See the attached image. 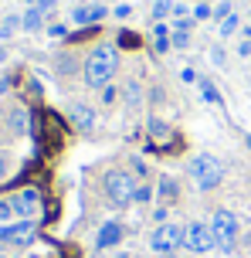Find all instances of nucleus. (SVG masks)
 <instances>
[{"instance_id": "8", "label": "nucleus", "mask_w": 251, "mask_h": 258, "mask_svg": "<svg viewBox=\"0 0 251 258\" xmlns=\"http://www.w3.org/2000/svg\"><path fill=\"white\" fill-rule=\"evenodd\" d=\"M11 204H14V214H17V218L31 221V218H34V214L41 211V190H38V187H27V190L14 194Z\"/></svg>"}, {"instance_id": "27", "label": "nucleus", "mask_w": 251, "mask_h": 258, "mask_svg": "<svg viewBox=\"0 0 251 258\" xmlns=\"http://www.w3.org/2000/svg\"><path fill=\"white\" fill-rule=\"evenodd\" d=\"M21 24V21H17V17H4V24H0V34H4V38H11L14 34V27Z\"/></svg>"}, {"instance_id": "17", "label": "nucleus", "mask_w": 251, "mask_h": 258, "mask_svg": "<svg viewBox=\"0 0 251 258\" xmlns=\"http://www.w3.org/2000/svg\"><path fill=\"white\" fill-rule=\"evenodd\" d=\"M197 89H200V95H204V99H207L211 105H224V99H221V92L214 89V82H211V78H200V82H197Z\"/></svg>"}, {"instance_id": "25", "label": "nucleus", "mask_w": 251, "mask_h": 258, "mask_svg": "<svg viewBox=\"0 0 251 258\" xmlns=\"http://www.w3.org/2000/svg\"><path fill=\"white\" fill-rule=\"evenodd\" d=\"M231 0H221V4H217V7H214V21H217V24H221V21H224V17H231Z\"/></svg>"}, {"instance_id": "2", "label": "nucleus", "mask_w": 251, "mask_h": 258, "mask_svg": "<svg viewBox=\"0 0 251 258\" xmlns=\"http://www.w3.org/2000/svg\"><path fill=\"white\" fill-rule=\"evenodd\" d=\"M136 190H139V180L132 177L126 167H109L102 173V194L112 207H129L136 204Z\"/></svg>"}, {"instance_id": "15", "label": "nucleus", "mask_w": 251, "mask_h": 258, "mask_svg": "<svg viewBox=\"0 0 251 258\" xmlns=\"http://www.w3.org/2000/svg\"><path fill=\"white\" fill-rule=\"evenodd\" d=\"M122 102L136 109V105H143V85H139V78H126V85H122Z\"/></svg>"}, {"instance_id": "5", "label": "nucleus", "mask_w": 251, "mask_h": 258, "mask_svg": "<svg viewBox=\"0 0 251 258\" xmlns=\"http://www.w3.org/2000/svg\"><path fill=\"white\" fill-rule=\"evenodd\" d=\"M211 231L214 238H217V248L221 251H234V245H238V214H231V211H224V207H217L211 214Z\"/></svg>"}, {"instance_id": "13", "label": "nucleus", "mask_w": 251, "mask_h": 258, "mask_svg": "<svg viewBox=\"0 0 251 258\" xmlns=\"http://www.w3.org/2000/svg\"><path fill=\"white\" fill-rule=\"evenodd\" d=\"M156 197L163 201V207L173 204V201L180 197V183L173 180V177H159V180H156Z\"/></svg>"}, {"instance_id": "9", "label": "nucleus", "mask_w": 251, "mask_h": 258, "mask_svg": "<svg viewBox=\"0 0 251 258\" xmlns=\"http://www.w3.org/2000/svg\"><path fill=\"white\" fill-rule=\"evenodd\" d=\"M31 238H34V221H21V224L0 228V241H7V245H27Z\"/></svg>"}, {"instance_id": "43", "label": "nucleus", "mask_w": 251, "mask_h": 258, "mask_svg": "<svg viewBox=\"0 0 251 258\" xmlns=\"http://www.w3.org/2000/svg\"><path fill=\"white\" fill-rule=\"evenodd\" d=\"M156 258H177V255H156Z\"/></svg>"}, {"instance_id": "19", "label": "nucleus", "mask_w": 251, "mask_h": 258, "mask_svg": "<svg viewBox=\"0 0 251 258\" xmlns=\"http://www.w3.org/2000/svg\"><path fill=\"white\" fill-rule=\"evenodd\" d=\"M116 48H119V51H132V48H139V34H136V31H119Z\"/></svg>"}, {"instance_id": "35", "label": "nucleus", "mask_w": 251, "mask_h": 258, "mask_svg": "<svg viewBox=\"0 0 251 258\" xmlns=\"http://www.w3.org/2000/svg\"><path fill=\"white\" fill-rule=\"evenodd\" d=\"M54 4H58V0H31V7H38V11H44V14L51 11Z\"/></svg>"}, {"instance_id": "3", "label": "nucleus", "mask_w": 251, "mask_h": 258, "mask_svg": "<svg viewBox=\"0 0 251 258\" xmlns=\"http://www.w3.org/2000/svg\"><path fill=\"white\" fill-rule=\"evenodd\" d=\"M190 177H194V183H197L200 194H211L214 187H221V180H224V167H221L217 156L197 153L194 160H190Z\"/></svg>"}, {"instance_id": "21", "label": "nucleus", "mask_w": 251, "mask_h": 258, "mask_svg": "<svg viewBox=\"0 0 251 258\" xmlns=\"http://www.w3.org/2000/svg\"><path fill=\"white\" fill-rule=\"evenodd\" d=\"M173 7H177L173 0H156V4H153V17L163 21V17H170V14H173Z\"/></svg>"}, {"instance_id": "18", "label": "nucleus", "mask_w": 251, "mask_h": 258, "mask_svg": "<svg viewBox=\"0 0 251 258\" xmlns=\"http://www.w3.org/2000/svg\"><path fill=\"white\" fill-rule=\"evenodd\" d=\"M21 24H24V31H41V24H44V11L31 7V11L21 17Z\"/></svg>"}, {"instance_id": "28", "label": "nucleus", "mask_w": 251, "mask_h": 258, "mask_svg": "<svg viewBox=\"0 0 251 258\" xmlns=\"http://www.w3.org/2000/svg\"><path fill=\"white\" fill-rule=\"evenodd\" d=\"M170 48H173V41H170V38H156V41H153V51H156V54H166Z\"/></svg>"}, {"instance_id": "6", "label": "nucleus", "mask_w": 251, "mask_h": 258, "mask_svg": "<svg viewBox=\"0 0 251 258\" xmlns=\"http://www.w3.org/2000/svg\"><path fill=\"white\" fill-rule=\"evenodd\" d=\"M184 234H187L184 224H173V221L156 224V231L149 234V248L156 255H177V248H184Z\"/></svg>"}, {"instance_id": "29", "label": "nucleus", "mask_w": 251, "mask_h": 258, "mask_svg": "<svg viewBox=\"0 0 251 258\" xmlns=\"http://www.w3.org/2000/svg\"><path fill=\"white\" fill-rule=\"evenodd\" d=\"M11 218H17L14 214V204L11 201H0V221H11Z\"/></svg>"}, {"instance_id": "32", "label": "nucleus", "mask_w": 251, "mask_h": 258, "mask_svg": "<svg viewBox=\"0 0 251 258\" xmlns=\"http://www.w3.org/2000/svg\"><path fill=\"white\" fill-rule=\"evenodd\" d=\"M190 27H194L190 17H177V21H173V31H190Z\"/></svg>"}, {"instance_id": "12", "label": "nucleus", "mask_w": 251, "mask_h": 258, "mask_svg": "<svg viewBox=\"0 0 251 258\" xmlns=\"http://www.w3.org/2000/svg\"><path fill=\"white\" fill-rule=\"evenodd\" d=\"M122 241V224L119 221H106L102 228H99V238H95V248L99 251H109V248H116Z\"/></svg>"}, {"instance_id": "33", "label": "nucleus", "mask_w": 251, "mask_h": 258, "mask_svg": "<svg viewBox=\"0 0 251 258\" xmlns=\"http://www.w3.org/2000/svg\"><path fill=\"white\" fill-rule=\"evenodd\" d=\"M48 34H51V38H68V27L65 24H51V27H48Z\"/></svg>"}, {"instance_id": "1", "label": "nucleus", "mask_w": 251, "mask_h": 258, "mask_svg": "<svg viewBox=\"0 0 251 258\" xmlns=\"http://www.w3.org/2000/svg\"><path fill=\"white\" fill-rule=\"evenodd\" d=\"M119 72V48L116 44H99L89 51V58L81 61V75L85 85L95 92H102L106 85H112V75Z\"/></svg>"}, {"instance_id": "24", "label": "nucleus", "mask_w": 251, "mask_h": 258, "mask_svg": "<svg viewBox=\"0 0 251 258\" xmlns=\"http://www.w3.org/2000/svg\"><path fill=\"white\" fill-rule=\"evenodd\" d=\"M156 197V187H146V183H139V190H136V204H149Z\"/></svg>"}, {"instance_id": "36", "label": "nucleus", "mask_w": 251, "mask_h": 258, "mask_svg": "<svg viewBox=\"0 0 251 258\" xmlns=\"http://www.w3.org/2000/svg\"><path fill=\"white\" fill-rule=\"evenodd\" d=\"M238 54H241V58H251V38H244L238 44Z\"/></svg>"}, {"instance_id": "31", "label": "nucleus", "mask_w": 251, "mask_h": 258, "mask_svg": "<svg viewBox=\"0 0 251 258\" xmlns=\"http://www.w3.org/2000/svg\"><path fill=\"white\" fill-rule=\"evenodd\" d=\"M211 61L224 68V61H227V51H224V48H214V51H211Z\"/></svg>"}, {"instance_id": "26", "label": "nucleus", "mask_w": 251, "mask_h": 258, "mask_svg": "<svg viewBox=\"0 0 251 258\" xmlns=\"http://www.w3.org/2000/svg\"><path fill=\"white\" fill-rule=\"evenodd\" d=\"M207 17H214V7L197 0V7H194V21H207Z\"/></svg>"}, {"instance_id": "7", "label": "nucleus", "mask_w": 251, "mask_h": 258, "mask_svg": "<svg viewBox=\"0 0 251 258\" xmlns=\"http://www.w3.org/2000/svg\"><path fill=\"white\" fill-rule=\"evenodd\" d=\"M184 248L190 255H207L217 248V238H214L211 224L207 221H190L187 224V234H184Z\"/></svg>"}, {"instance_id": "41", "label": "nucleus", "mask_w": 251, "mask_h": 258, "mask_svg": "<svg viewBox=\"0 0 251 258\" xmlns=\"http://www.w3.org/2000/svg\"><path fill=\"white\" fill-rule=\"evenodd\" d=\"M244 146H248V150H251V133H244Z\"/></svg>"}, {"instance_id": "16", "label": "nucleus", "mask_w": 251, "mask_h": 258, "mask_svg": "<svg viewBox=\"0 0 251 258\" xmlns=\"http://www.w3.org/2000/svg\"><path fill=\"white\" fill-rule=\"evenodd\" d=\"M54 68H58V75H75V72H81V64H78V58L71 51H65L58 61H54Z\"/></svg>"}, {"instance_id": "47", "label": "nucleus", "mask_w": 251, "mask_h": 258, "mask_svg": "<svg viewBox=\"0 0 251 258\" xmlns=\"http://www.w3.org/2000/svg\"><path fill=\"white\" fill-rule=\"evenodd\" d=\"M248 21H251V11H248Z\"/></svg>"}, {"instance_id": "39", "label": "nucleus", "mask_w": 251, "mask_h": 258, "mask_svg": "<svg viewBox=\"0 0 251 258\" xmlns=\"http://www.w3.org/2000/svg\"><path fill=\"white\" fill-rule=\"evenodd\" d=\"M4 173H7V153L0 150V180H4Z\"/></svg>"}, {"instance_id": "23", "label": "nucleus", "mask_w": 251, "mask_h": 258, "mask_svg": "<svg viewBox=\"0 0 251 258\" xmlns=\"http://www.w3.org/2000/svg\"><path fill=\"white\" fill-rule=\"evenodd\" d=\"M129 173H132V177H146V173H149L146 160H139V156H129Z\"/></svg>"}, {"instance_id": "38", "label": "nucleus", "mask_w": 251, "mask_h": 258, "mask_svg": "<svg viewBox=\"0 0 251 258\" xmlns=\"http://www.w3.org/2000/svg\"><path fill=\"white\" fill-rule=\"evenodd\" d=\"M129 14H132L129 4H119V7H116V17H129Z\"/></svg>"}, {"instance_id": "37", "label": "nucleus", "mask_w": 251, "mask_h": 258, "mask_svg": "<svg viewBox=\"0 0 251 258\" xmlns=\"http://www.w3.org/2000/svg\"><path fill=\"white\" fill-rule=\"evenodd\" d=\"M153 221H156V224H166V207H156V211H153Z\"/></svg>"}, {"instance_id": "14", "label": "nucleus", "mask_w": 251, "mask_h": 258, "mask_svg": "<svg viewBox=\"0 0 251 258\" xmlns=\"http://www.w3.org/2000/svg\"><path fill=\"white\" fill-rule=\"evenodd\" d=\"M7 122H11V129L17 133V136H24L27 129H31V116H27L24 105H14L11 112H7Z\"/></svg>"}, {"instance_id": "42", "label": "nucleus", "mask_w": 251, "mask_h": 258, "mask_svg": "<svg viewBox=\"0 0 251 258\" xmlns=\"http://www.w3.org/2000/svg\"><path fill=\"white\" fill-rule=\"evenodd\" d=\"M4 61H7V51H4V48H0V64H4Z\"/></svg>"}, {"instance_id": "11", "label": "nucleus", "mask_w": 251, "mask_h": 258, "mask_svg": "<svg viewBox=\"0 0 251 258\" xmlns=\"http://www.w3.org/2000/svg\"><path fill=\"white\" fill-rule=\"evenodd\" d=\"M71 21H75L78 27H92V24H99V21H106V7H102V4L75 7V11H71Z\"/></svg>"}, {"instance_id": "45", "label": "nucleus", "mask_w": 251, "mask_h": 258, "mask_svg": "<svg viewBox=\"0 0 251 258\" xmlns=\"http://www.w3.org/2000/svg\"><path fill=\"white\" fill-rule=\"evenodd\" d=\"M200 4H211V0H200Z\"/></svg>"}, {"instance_id": "20", "label": "nucleus", "mask_w": 251, "mask_h": 258, "mask_svg": "<svg viewBox=\"0 0 251 258\" xmlns=\"http://www.w3.org/2000/svg\"><path fill=\"white\" fill-rule=\"evenodd\" d=\"M241 27V21H238V14H231V17H224L221 24H217V31H221V38H227V34H234Z\"/></svg>"}, {"instance_id": "40", "label": "nucleus", "mask_w": 251, "mask_h": 258, "mask_svg": "<svg viewBox=\"0 0 251 258\" xmlns=\"http://www.w3.org/2000/svg\"><path fill=\"white\" fill-rule=\"evenodd\" d=\"M11 89V78H0V92H7Z\"/></svg>"}, {"instance_id": "30", "label": "nucleus", "mask_w": 251, "mask_h": 258, "mask_svg": "<svg viewBox=\"0 0 251 258\" xmlns=\"http://www.w3.org/2000/svg\"><path fill=\"white\" fill-rule=\"evenodd\" d=\"M116 99H119V92L112 89V85H106V89H102V105H112Z\"/></svg>"}, {"instance_id": "34", "label": "nucleus", "mask_w": 251, "mask_h": 258, "mask_svg": "<svg viewBox=\"0 0 251 258\" xmlns=\"http://www.w3.org/2000/svg\"><path fill=\"white\" fill-rule=\"evenodd\" d=\"M180 78H184L187 85H197V82H200V75L194 72V68H184V75H180Z\"/></svg>"}, {"instance_id": "4", "label": "nucleus", "mask_w": 251, "mask_h": 258, "mask_svg": "<svg viewBox=\"0 0 251 258\" xmlns=\"http://www.w3.org/2000/svg\"><path fill=\"white\" fill-rule=\"evenodd\" d=\"M184 143L177 136V129L166 126L163 119H149L146 122V150L149 153H177Z\"/></svg>"}, {"instance_id": "22", "label": "nucleus", "mask_w": 251, "mask_h": 258, "mask_svg": "<svg viewBox=\"0 0 251 258\" xmlns=\"http://www.w3.org/2000/svg\"><path fill=\"white\" fill-rule=\"evenodd\" d=\"M170 41H173V48L187 51V48H190V31H173V34H170Z\"/></svg>"}, {"instance_id": "46", "label": "nucleus", "mask_w": 251, "mask_h": 258, "mask_svg": "<svg viewBox=\"0 0 251 258\" xmlns=\"http://www.w3.org/2000/svg\"><path fill=\"white\" fill-rule=\"evenodd\" d=\"M0 133H4V122H0Z\"/></svg>"}, {"instance_id": "44", "label": "nucleus", "mask_w": 251, "mask_h": 258, "mask_svg": "<svg viewBox=\"0 0 251 258\" xmlns=\"http://www.w3.org/2000/svg\"><path fill=\"white\" fill-rule=\"evenodd\" d=\"M116 258H129V255H116Z\"/></svg>"}, {"instance_id": "10", "label": "nucleus", "mask_w": 251, "mask_h": 258, "mask_svg": "<svg viewBox=\"0 0 251 258\" xmlns=\"http://www.w3.org/2000/svg\"><path fill=\"white\" fill-rule=\"evenodd\" d=\"M68 112H71V122H75L78 133H92V129H95V109H92V105L71 102V105H68Z\"/></svg>"}]
</instances>
